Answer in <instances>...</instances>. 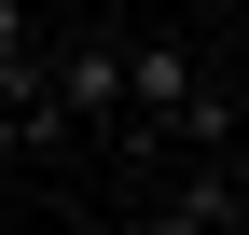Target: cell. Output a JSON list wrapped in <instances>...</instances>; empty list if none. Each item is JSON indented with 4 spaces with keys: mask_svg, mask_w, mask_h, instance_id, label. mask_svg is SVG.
Segmentation results:
<instances>
[{
    "mask_svg": "<svg viewBox=\"0 0 249 235\" xmlns=\"http://www.w3.org/2000/svg\"><path fill=\"white\" fill-rule=\"evenodd\" d=\"M111 125L166 138V152H235V97L194 69V42H124V111Z\"/></svg>",
    "mask_w": 249,
    "mask_h": 235,
    "instance_id": "6da1fadb",
    "label": "cell"
},
{
    "mask_svg": "<svg viewBox=\"0 0 249 235\" xmlns=\"http://www.w3.org/2000/svg\"><path fill=\"white\" fill-rule=\"evenodd\" d=\"M152 235H235V152H194L180 194L152 208Z\"/></svg>",
    "mask_w": 249,
    "mask_h": 235,
    "instance_id": "7a4b0ae2",
    "label": "cell"
},
{
    "mask_svg": "<svg viewBox=\"0 0 249 235\" xmlns=\"http://www.w3.org/2000/svg\"><path fill=\"white\" fill-rule=\"evenodd\" d=\"M14 152H28V111H14V97H0V166H14Z\"/></svg>",
    "mask_w": 249,
    "mask_h": 235,
    "instance_id": "3957f363",
    "label": "cell"
}]
</instances>
